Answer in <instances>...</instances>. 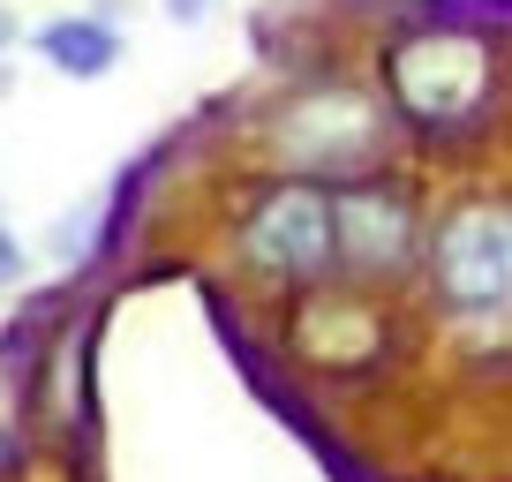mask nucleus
Here are the masks:
<instances>
[{"label":"nucleus","mask_w":512,"mask_h":482,"mask_svg":"<svg viewBox=\"0 0 512 482\" xmlns=\"http://www.w3.org/2000/svg\"><path fill=\"white\" fill-rule=\"evenodd\" d=\"M437 302L460 317H505L512 309V204H460L430 241Z\"/></svg>","instance_id":"f257e3e1"},{"label":"nucleus","mask_w":512,"mask_h":482,"mask_svg":"<svg viewBox=\"0 0 512 482\" xmlns=\"http://www.w3.org/2000/svg\"><path fill=\"white\" fill-rule=\"evenodd\" d=\"M241 264L256 279H317L332 264V196L317 181H279L256 196V211L241 219Z\"/></svg>","instance_id":"f03ea898"},{"label":"nucleus","mask_w":512,"mask_h":482,"mask_svg":"<svg viewBox=\"0 0 512 482\" xmlns=\"http://www.w3.org/2000/svg\"><path fill=\"white\" fill-rule=\"evenodd\" d=\"M384 76H392V98H400L407 121L445 129L482 91V46L460 38V31H422V38H407V46H392Z\"/></svg>","instance_id":"7ed1b4c3"},{"label":"nucleus","mask_w":512,"mask_h":482,"mask_svg":"<svg viewBox=\"0 0 512 482\" xmlns=\"http://www.w3.org/2000/svg\"><path fill=\"white\" fill-rule=\"evenodd\" d=\"M332 257L362 279H392L415 264V204L384 181H354L332 196Z\"/></svg>","instance_id":"20e7f679"},{"label":"nucleus","mask_w":512,"mask_h":482,"mask_svg":"<svg viewBox=\"0 0 512 482\" xmlns=\"http://www.w3.org/2000/svg\"><path fill=\"white\" fill-rule=\"evenodd\" d=\"M272 144L287 151V166L302 174H332V166H362L377 151V113L362 106L354 91H309L279 113Z\"/></svg>","instance_id":"39448f33"},{"label":"nucleus","mask_w":512,"mask_h":482,"mask_svg":"<svg viewBox=\"0 0 512 482\" xmlns=\"http://www.w3.org/2000/svg\"><path fill=\"white\" fill-rule=\"evenodd\" d=\"M38 61L68 83H98L121 61V31H113V16H53L38 23Z\"/></svg>","instance_id":"423d86ee"},{"label":"nucleus","mask_w":512,"mask_h":482,"mask_svg":"<svg viewBox=\"0 0 512 482\" xmlns=\"http://www.w3.org/2000/svg\"><path fill=\"white\" fill-rule=\"evenodd\" d=\"M23 279H31V249H23V241L8 234V226H0V294H8V287H23Z\"/></svg>","instance_id":"0eeeda50"},{"label":"nucleus","mask_w":512,"mask_h":482,"mask_svg":"<svg viewBox=\"0 0 512 482\" xmlns=\"http://www.w3.org/2000/svg\"><path fill=\"white\" fill-rule=\"evenodd\" d=\"M23 467V437H16V422H0V482Z\"/></svg>","instance_id":"6e6552de"},{"label":"nucleus","mask_w":512,"mask_h":482,"mask_svg":"<svg viewBox=\"0 0 512 482\" xmlns=\"http://www.w3.org/2000/svg\"><path fill=\"white\" fill-rule=\"evenodd\" d=\"M166 16H174V23H204L211 0H166Z\"/></svg>","instance_id":"1a4fd4ad"},{"label":"nucleus","mask_w":512,"mask_h":482,"mask_svg":"<svg viewBox=\"0 0 512 482\" xmlns=\"http://www.w3.org/2000/svg\"><path fill=\"white\" fill-rule=\"evenodd\" d=\"M8 38H16V16H8V8H0V53H8Z\"/></svg>","instance_id":"9d476101"}]
</instances>
